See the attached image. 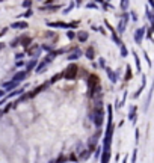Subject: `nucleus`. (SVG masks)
Returning <instances> with one entry per match:
<instances>
[{
	"label": "nucleus",
	"instance_id": "22",
	"mask_svg": "<svg viewBox=\"0 0 154 163\" xmlns=\"http://www.w3.org/2000/svg\"><path fill=\"white\" fill-rule=\"evenodd\" d=\"M61 77H62V74H56V76H53V77H51V80L49 82V85H51V83H55L56 80H59Z\"/></svg>",
	"mask_w": 154,
	"mask_h": 163
},
{
	"label": "nucleus",
	"instance_id": "6",
	"mask_svg": "<svg viewBox=\"0 0 154 163\" xmlns=\"http://www.w3.org/2000/svg\"><path fill=\"white\" fill-rule=\"evenodd\" d=\"M29 74L26 71H18V73H15L14 74V77H12V82H15V83H18V82H21V80H24L26 77H27Z\"/></svg>",
	"mask_w": 154,
	"mask_h": 163
},
{
	"label": "nucleus",
	"instance_id": "33",
	"mask_svg": "<svg viewBox=\"0 0 154 163\" xmlns=\"http://www.w3.org/2000/svg\"><path fill=\"white\" fill-rule=\"evenodd\" d=\"M23 65H24L23 61H18V62H17V67H23Z\"/></svg>",
	"mask_w": 154,
	"mask_h": 163
},
{
	"label": "nucleus",
	"instance_id": "24",
	"mask_svg": "<svg viewBox=\"0 0 154 163\" xmlns=\"http://www.w3.org/2000/svg\"><path fill=\"white\" fill-rule=\"evenodd\" d=\"M67 36H68V38H70V39H74V38H76V33H74L73 30H70V32L67 33Z\"/></svg>",
	"mask_w": 154,
	"mask_h": 163
},
{
	"label": "nucleus",
	"instance_id": "8",
	"mask_svg": "<svg viewBox=\"0 0 154 163\" xmlns=\"http://www.w3.org/2000/svg\"><path fill=\"white\" fill-rule=\"evenodd\" d=\"M85 56L88 57L89 61H94V57H95V50H94V45H89L86 51H85Z\"/></svg>",
	"mask_w": 154,
	"mask_h": 163
},
{
	"label": "nucleus",
	"instance_id": "16",
	"mask_svg": "<svg viewBox=\"0 0 154 163\" xmlns=\"http://www.w3.org/2000/svg\"><path fill=\"white\" fill-rule=\"evenodd\" d=\"M136 110H137L136 106H131V110H130V113H129V119H131L133 122L136 121Z\"/></svg>",
	"mask_w": 154,
	"mask_h": 163
},
{
	"label": "nucleus",
	"instance_id": "21",
	"mask_svg": "<svg viewBox=\"0 0 154 163\" xmlns=\"http://www.w3.org/2000/svg\"><path fill=\"white\" fill-rule=\"evenodd\" d=\"M89 154H91L89 151H83V152H80V159H82V160H86V159H89Z\"/></svg>",
	"mask_w": 154,
	"mask_h": 163
},
{
	"label": "nucleus",
	"instance_id": "17",
	"mask_svg": "<svg viewBox=\"0 0 154 163\" xmlns=\"http://www.w3.org/2000/svg\"><path fill=\"white\" fill-rule=\"evenodd\" d=\"M45 67H47V64H45L44 61H42V62H41L39 65H36V68H35V71H36V73H42V70H44Z\"/></svg>",
	"mask_w": 154,
	"mask_h": 163
},
{
	"label": "nucleus",
	"instance_id": "10",
	"mask_svg": "<svg viewBox=\"0 0 154 163\" xmlns=\"http://www.w3.org/2000/svg\"><path fill=\"white\" fill-rule=\"evenodd\" d=\"M80 56H82V51L79 50V49H76L71 55H68V61H77Z\"/></svg>",
	"mask_w": 154,
	"mask_h": 163
},
{
	"label": "nucleus",
	"instance_id": "31",
	"mask_svg": "<svg viewBox=\"0 0 154 163\" xmlns=\"http://www.w3.org/2000/svg\"><path fill=\"white\" fill-rule=\"evenodd\" d=\"M30 5H32L30 2H24V3H23V6H24V8H29V6H30Z\"/></svg>",
	"mask_w": 154,
	"mask_h": 163
},
{
	"label": "nucleus",
	"instance_id": "32",
	"mask_svg": "<svg viewBox=\"0 0 154 163\" xmlns=\"http://www.w3.org/2000/svg\"><path fill=\"white\" fill-rule=\"evenodd\" d=\"M121 6H123V8L125 9L127 6H129V3H127V2H123V3H121Z\"/></svg>",
	"mask_w": 154,
	"mask_h": 163
},
{
	"label": "nucleus",
	"instance_id": "30",
	"mask_svg": "<svg viewBox=\"0 0 154 163\" xmlns=\"http://www.w3.org/2000/svg\"><path fill=\"white\" fill-rule=\"evenodd\" d=\"M151 33H153V30L150 29V30H148V33H147V38H148V39H151Z\"/></svg>",
	"mask_w": 154,
	"mask_h": 163
},
{
	"label": "nucleus",
	"instance_id": "38",
	"mask_svg": "<svg viewBox=\"0 0 154 163\" xmlns=\"http://www.w3.org/2000/svg\"><path fill=\"white\" fill-rule=\"evenodd\" d=\"M3 47H5V44H3V43H0V50H2Z\"/></svg>",
	"mask_w": 154,
	"mask_h": 163
},
{
	"label": "nucleus",
	"instance_id": "27",
	"mask_svg": "<svg viewBox=\"0 0 154 163\" xmlns=\"http://www.w3.org/2000/svg\"><path fill=\"white\" fill-rule=\"evenodd\" d=\"M42 50H47V51H53V49L50 45H42Z\"/></svg>",
	"mask_w": 154,
	"mask_h": 163
},
{
	"label": "nucleus",
	"instance_id": "20",
	"mask_svg": "<svg viewBox=\"0 0 154 163\" xmlns=\"http://www.w3.org/2000/svg\"><path fill=\"white\" fill-rule=\"evenodd\" d=\"M119 49H121V56L123 57H125L127 55H129V51H127V49H125V45L123 44V45H119Z\"/></svg>",
	"mask_w": 154,
	"mask_h": 163
},
{
	"label": "nucleus",
	"instance_id": "34",
	"mask_svg": "<svg viewBox=\"0 0 154 163\" xmlns=\"http://www.w3.org/2000/svg\"><path fill=\"white\" fill-rule=\"evenodd\" d=\"M30 15H32V11H29V12H26V14L23 15V17H30Z\"/></svg>",
	"mask_w": 154,
	"mask_h": 163
},
{
	"label": "nucleus",
	"instance_id": "4",
	"mask_svg": "<svg viewBox=\"0 0 154 163\" xmlns=\"http://www.w3.org/2000/svg\"><path fill=\"white\" fill-rule=\"evenodd\" d=\"M98 85H100V79L95 76V74H91V76L88 77V86L91 88V89L95 88V86H98Z\"/></svg>",
	"mask_w": 154,
	"mask_h": 163
},
{
	"label": "nucleus",
	"instance_id": "39",
	"mask_svg": "<svg viewBox=\"0 0 154 163\" xmlns=\"http://www.w3.org/2000/svg\"><path fill=\"white\" fill-rule=\"evenodd\" d=\"M123 163H127V157H125V159H124V160H123Z\"/></svg>",
	"mask_w": 154,
	"mask_h": 163
},
{
	"label": "nucleus",
	"instance_id": "3",
	"mask_svg": "<svg viewBox=\"0 0 154 163\" xmlns=\"http://www.w3.org/2000/svg\"><path fill=\"white\" fill-rule=\"evenodd\" d=\"M47 86H49V83H44V85L38 86L36 89H33V91H30V92H27V94H26V97L20 98V101H21V100H26V98H33V97H36V94H39V92L42 91V89H45Z\"/></svg>",
	"mask_w": 154,
	"mask_h": 163
},
{
	"label": "nucleus",
	"instance_id": "7",
	"mask_svg": "<svg viewBox=\"0 0 154 163\" xmlns=\"http://www.w3.org/2000/svg\"><path fill=\"white\" fill-rule=\"evenodd\" d=\"M36 65H38V59H35V57H33V59H32V61L29 62V64L26 65V68H24V71L27 73V74H29V73H30L32 70H35V68H36Z\"/></svg>",
	"mask_w": 154,
	"mask_h": 163
},
{
	"label": "nucleus",
	"instance_id": "23",
	"mask_svg": "<svg viewBox=\"0 0 154 163\" xmlns=\"http://www.w3.org/2000/svg\"><path fill=\"white\" fill-rule=\"evenodd\" d=\"M129 79H131V68L127 67V74H125V80H129Z\"/></svg>",
	"mask_w": 154,
	"mask_h": 163
},
{
	"label": "nucleus",
	"instance_id": "37",
	"mask_svg": "<svg viewBox=\"0 0 154 163\" xmlns=\"http://www.w3.org/2000/svg\"><path fill=\"white\" fill-rule=\"evenodd\" d=\"M3 94H5V91H3V89H0V98H2V95H3Z\"/></svg>",
	"mask_w": 154,
	"mask_h": 163
},
{
	"label": "nucleus",
	"instance_id": "36",
	"mask_svg": "<svg viewBox=\"0 0 154 163\" xmlns=\"http://www.w3.org/2000/svg\"><path fill=\"white\" fill-rule=\"evenodd\" d=\"M6 30H8V29H3V30H2V32H0V36H3V33H5V32H6Z\"/></svg>",
	"mask_w": 154,
	"mask_h": 163
},
{
	"label": "nucleus",
	"instance_id": "13",
	"mask_svg": "<svg viewBox=\"0 0 154 163\" xmlns=\"http://www.w3.org/2000/svg\"><path fill=\"white\" fill-rule=\"evenodd\" d=\"M104 71L107 73V76H109L110 80H112V83H116V74H115V73H113L112 70H110V68H107V67L104 68Z\"/></svg>",
	"mask_w": 154,
	"mask_h": 163
},
{
	"label": "nucleus",
	"instance_id": "29",
	"mask_svg": "<svg viewBox=\"0 0 154 163\" xmlns=\"http://www.w3.org/2000/svg\"><path fill=\"white\" fill-rule=\"evenodd\" d=\"M100 67H101V68H106V64H104V59H100Z\"/></svg>",
	"mask_w": 154,
	"mask_h": 163
},
{
	"label": "nucleus",
	"instance_id": "14",
	"mask_svg": "<svg viewBox=\"0 0 154 163\" xmlns=\"http://www.w3.org/2000/svg\"><path fill=\"white\" fill-rule=\"evenodd\" d=\"M17 86H18V83H15V82H12V80H11V82H6V83H3V88H5V89H8V91H11V89H15Z\"/></svg>",
	"mask_w": 154,
	"mask_h": 163
},
{
	"label": "nucleus",
	"instance_id": "9",
	"mask_svg": "<svg viewBox=\"0 0 154 163\" xmlns=\"http://www.w3.org/2000/svg\"><path fill=\"white\" fill-rule=\"evenodd\" d=\"M50 27H57V29H68V23L63 21H55V23H47Z\"/></svg>",
	"mask_w": 154,
	"mask_h": 163
},
{
	"label": "nucleus",
	"instance_id": "26",
	"mask_svg": "<svg viewBox=\"0 0 154 163\" xmlns=\"http://www.w3.org/2000/svg\"><path fill=\"white\" fill-rule=\"evenodd\" d=\"M73 8H74V3H71V5H70V6H68V8L65 9V11H63V14H68V12H70V11H71V9H73Z\"/></svg>",
	"mask_w": 154,
	"mask_h": 163
},
{
	"label": "nucleus",
	"instance_id": "15",
	"mask_svg": "<svg viewBox=\"0 0 154 163\" xmlns=\"http://www.w3.org/2000/svg\"><path fill=\"white\" fill-rule=\"evenodd\" d=\"M27 26H29L27 23L21 21V23H14V24H11V27H12V29H26Z\"/></svg>",
	"mask_w": 154,
	"mask_h": 163
},
{
	"label": "nucleus",
	"instance_id": "12",
	"mask_svg": "<svg viewBox=\"0 0 154 163\" xmlns=\"http://www.w3.org/2000/svg\"><path fill=\"white\" fill-rule=\"evenodd\" d=\"M109 160H110V150H103L101 163H109Z\"/></svg>",
	"mask_w": 154,
	"mask_h": 163
},
{
	"label": "nucleus",
	"instance_id": "19",
	"mask_svg": "<svg viewBox=\"0 0 154 163\" xmlns=\"http://www.w3.org/2000/svg\"><path fill=\"white\" fill-rule=\"evenodd\" d=\"M133 56H135V62H136V68L141 71V59H139V56H137L136 53H133Z\"/></svg>",
	"mask_w": 154,
	"mask_h": 163
},
{
	"label": "nucleus",
	"instance_id": "25",
	"mask_svg": "<svg viewBox=\"0 0 154 163\" xmlns=\"http://www.w3.org/2000/svg\"><path fill=\"white\" fill-rule=\"evenodd\" d=\"M86 6H88V8H94V9H95V8H98V5H97V3H92V2H89V3L86 5Z\"/></svg>",
	"mask_w": 154,
	"mask_h": 163
},
{
	"label": "nucleus",
	"instance_id": "11",
	"mask_svg": "<svg viewBox=\"0 0 154 163\" xmlns=\"http://www.w3.org/2000/svg\"><path fill=\"white\" fill-rule=\"evenodd\" d=\"M88 38H89V35H88V32H85V30H80V32L77 33V39L80 41V43H86Z\"/></svg>",
	"mask_w": 154,
	"mask_h": 163
},
{
	"label": "nucleus",
	"instance_id": "2",
	"mask_svg": "<svg viewBox=\"0 0 154 163\" xmlns=\"http://www.w3.org/2000/svg\"><path fill=\"white\" fill-rule=\"evenodd\" d=\"M77 73H79V67L76 64H71L65 70V73H62V77H65V79H74V77L77 76Z\"/></svg>",
	"mask_w": 154,
	"mask_h": 163
},
{
	"label": "nucleus",
	"instance_id": "5",
	"mask_svg": "<svg viewBox=\"0 0 154 163\" xmlns=\"http://www.w3.org/2000/svg\"><path fill=\"white\" fill-rule=\"evenodd\" d=\"M144 35H145V27H141V29L136 30V32H135V41H136V44H141L142 43Z\"/></svg>",
	"mask_w": 154,
	"mask_h": 163
},
{
	"label": "nucleus",
	"instance_id": "28",
	"mask_svg": "<svg viewBox=\"0 0 154 163\" xmlns=\"http://www.w3.org/2000/svg\"><path fill=\"white\" fill-rule=\"evenodd\" d=\"M136 154H137V150L133 151V159H131V163H135V162H136Z\"/></svg>",
	"mask_w": 154,
	"mask_h": 163
},
{
	"label": "nucleus",
	"instance_id": "1",
	"mask_svg": "<svg viewBox=\"0 0 154 163\" xmlns=\"http://www.w3.org/2000/svg\"><path fill=\"white\" fill-rule=\"evenodd\" d=\"M91 119L97 127L103 125V119H104V110L103 107H94V112L91 113Z\"/></svg>",
	"mask_w": 154,
	"mask_h": 163
},
{
	"label": "nucleus",
	"instance_id": "35",
	"mask_svg": "<svg viewBox=\"0 0 154 163\" xmlns=\"http://www.w3.org/2000/svg\"><path fill=\"white\" fill-rule=\"evenodd\" d=\"M139 140V130H136V142Z\"/></svg>",
	"mask_w": 154,
	"mask_h": 163
},
{
	"label": "nucleus",
	"instance_id": "18",
	"mask_svg": "<svg viewBox=\"0 0 154 163\" xmlns=\"http://www.w3.org/2000/svg\"><path fill=\"white\" fill-rule=\"evenodd\" d=\"M18 39H20V43L23 44V45H27V44L30 43V41H32L30 36H24V38H18Z\"/></svg>",
	"mask_w": 154,
	"mask_h": 163
}]
</instances>
